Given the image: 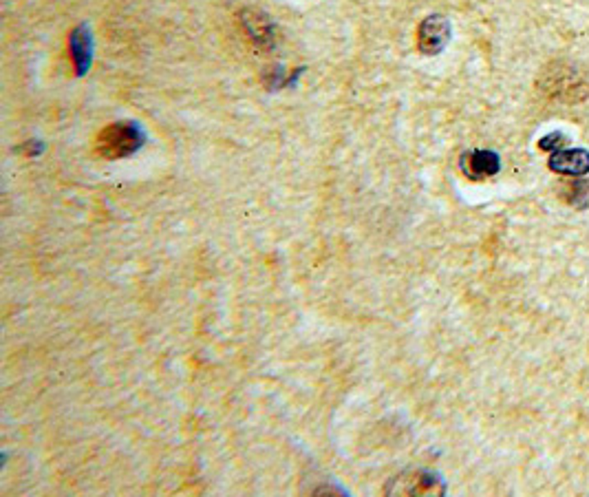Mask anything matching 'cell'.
I'll list each match as a JSON object with an SVG mask.
<instances>
[{
	"instance_id": "obj_4",
	"label": "cell",
	"mask_w": 589,
	"mask_h": 497,
	"mask_svg": "<svg viewBox=\"0 0 589 497\" xmlns=\"http://www.w3.org/2000/svg\"><path fill=\"white\" fill-rule=\"evenodd\" d=\"M239 20H241L243 29L252 38V43H256L258 47H271L274 44L276 27L267 13L258 12V9H243L239 13Z\"/></svg>"
},
{
	"instance_id": "obj_7",
	"label": "cell",
	"mask_w": 589,
	"mask_h": 497,
	"mask_svg": "<svg viewBox=\"0 0 589 497\" xmlns=\"http://www.w3.org/2000/svg\"><path fill=\"white\" fill-rule=\"evenodd\" d=\"M69 44L75 71H78V75H84L90 69V60H93V36H90L89 27L80 25L78 29H74Z\"/></svg>"
},
{
	"instance_id": "obj_8",
	"label": "cell",
	"mask_w": 589,
	"mask_h": 497,
	"mask_svg": "<svg viewBox=\"0 0 589 497\" xmlns=\"http://www.w3.org/2000/svg\"><path fill=\"white\" fill-rule=\"evenodd\" d=\"M569 203L577 208H585L589 203V182L581 179V182L572 184V195H569Z\"/></svg>"
},
{
	"instance_id": "obj_2",
	"label": "cell",
	"mask_w": 589,
	"mask_h": 497,
	"mask_svg": "<svg viewBox=\"0 0 589 497\" xmlns=\"http://www.w3.org/2000/svg\"><path fill=\"white\" fill-rule=\"evenodd\" d=\"M451 40V22L444 16H428L418 29V47L426 56H437Z\"/></svg>"
},
{
	"instance_id": "obj_6",
	"label": "cell",
	"mask_w": 589,
	"mask_h": 497,
	"mask_svg": "<svg viewBox=\"0 0 589 497\" xmlns=\"http://www.w3.org/2000/svg\"><path fill=\"white\" fill-rule=\"evenodd\" d=\"M499 155L492 151H470L461 157V170L470 179H486L499 173Z\"/></svg>"
},
{
	"instance_id": "obj_3",
	"label": "cell",
	"mask_w": 589,
	"mask_h": 497,
	"mask_svg": "<svg viewBox=\"0 0 589 497\" xmlns=\"http://www.w3.org/2000/svg\"><path fill=\"white\" fill-rule=\"evenodd\" d=\"M446 491V485L439 480V476L428 471L411 473V476L396 477L391 486H389V493L396 495H439Z\"/></svg>"
},
{
	"instance_id": "obj_1",
	"label": "cell",
	"mask_w": 589,
	"mask_h": 497,
	"mask_svg": "<svg viewBox=\"0 0 589 497\" xmlns=\"http://www.w3.org/2000/svg\"><path fill=\"white\" fill-rule=\"evenodd\" d=\"M144 139L146 135L137 122H115L98 135L95 153L102 160H124V157L135 155L144 146Z\"/></svg>"
},
{
	"instance_id": "obj_9",
	"label": "cell",
	"mask_w": 589,
	"mask_h": 497,
	"mask_svg": "<svg viewBox=\"0 0 589 497\" xmlns=\"http://www.w3.org/2000/svg\"><path fill=\"white\" fill-rule=\"evenodd\" d=\"M565 142H568V138H565L563 133H552V135H546V138L538 142V148H541V151L556 153L565 146Z\"/></svg>"
},
{
	"instance_id": "obj_5",
	"label": "cell",
	"mask_w": 589,
	"mask_h": 497,
	"mask_svg": "<svg viewBox=\"0 0 589 497\" xmlns=\"http://www.w3.org/2000/svg\"><path fill=\"white\" fill-rule=\"evenodd\" d=\"M550 170L559 175H569V178H581L589 173V153L583 148H561L552 153Z\"/></svg>"
}]
</instances>
